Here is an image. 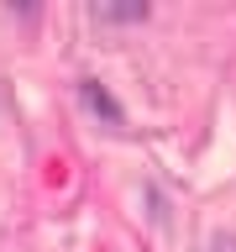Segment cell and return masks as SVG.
I'll use <instances>...</instances> for the list:
<instances>
[{"mask_svg": "<svg viewBox=\"0 0 236 252\" xmlns=\"http://www.w3.org/2000/svg\"><path fill=\"white\" fill-rule=\"evenodd\" d=\"M215 252H236V236H215Z\"/></svg>", "mask_w": 236, "mask_h": 252, "instance_id": "obj_3", "label": "cell"}, {"mask_svg": "<svg viewBox=\"0 0 236 252\" xmlns=\"http://www.w3.org/2000/svg\"><path fill=\"white\" fill-rule=\"evenodd\" d=\"M94 16H105V21H142L147 5H94Z\"/></svg>", "mask_w": 236, "mask_h": 252, "instance_id": "obj_2", "label": "cell"}, {"mask_svg": "<svg viewBox=\"0 0 236 252\" xmlns=\"http://www.w3.org/2000/svg\"><path fill=\"white\" fill-rule=\"evenodd\" d=\"M79 94H84V105H89V110H94V116H100V121H105V126H121V110L110 105V94L100 90L94 79H84V84H79Z\"/></svg>", "mask_w": 236, "mask_h": 252, "instance_id": "obj_1", "label": "cell"}]
</instances>
